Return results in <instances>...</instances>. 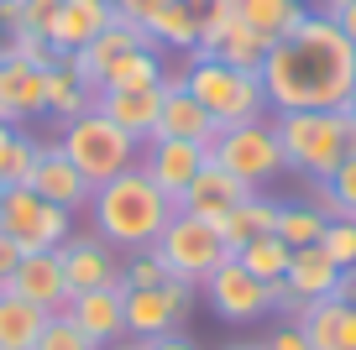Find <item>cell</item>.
I'll use <instances>...</instances> for the list:
<instances>
[{
    "mask_svg": "<svg viewBox=\"0 0 356 350\" xmlns=\"http://www.w3.org/2000/svg\"><path fill=\"white\" fill-rule=\"evenodd\" d=\"M262 94L267 115L283 110H341L356 89V42L325 11H309L283 42L262 58Z\"/></svg>",
    "mask_w": 356,
    "mask_h": 350,
    "instance_id": "1",
    "label": "cell"
},
{
    "mask_svg": "<svg viewBox=\"0 0 356 350\" xmlns=\"http://www.w3.org/2000/svg\"><path fill=\"white\" fill-rule=\"evenodd\" d=\"M173 209H178V204L142 173V167L115 173L111 183H95V194H89V219H95V235H100V241H111L121 256H126V251H147V246L163 235V225L173 219Z\"/></svg>",
    "mask_w": 356,
    "mask_h": 350,
    "instance_id": "2",
    "label": "cell"
},
{
    "mask_svg": "<svg viewBox=\"0 0 356 350\" xmlns=\"http://www.w3.org/2000/svg\"><path fill=\"white\" fill-rule=\"evenodd\" d=\"M273 131L283 147V167L304 173L309 183L330 178L346 162V115L341 110H283L273 115Z\"/></svg>",
    "mask_w": 356,
    "mask_h": 350,
    "instance_id": "3",
    "label": "cell"
},
{
    "mask_svg": "<svg viewBox=\"0 0 356 350\" xmlns=\"http://www.w3.org/2000/svg\"><path fill=\"white\" fill-rule=\"evenodd\" d=\"M184 89L215 115V126H241V121H262L267 115V94H262V74L231 68L210 53H189L184 58Z\"/></svg>",
    "mask_w": 356,
    "mask_h": 350,
    "instance_id": "4",
    "label": "cell"
},
{
    "mask_svg": "<svg viewBox=\"0 0 356 350\" xmlns=\"http://www.w3.org/2000/svg\"><path fill=\"white\" fill-rule=\"evenodd\" d=\"M58 147H63V157L89 178V183H111L115 173H131V167L142 162V142L126 136L115 121H105L100 110L68 121L63 136H58Z\"/></svg>",
    "mask_w": 356,
    "mask_h": 350,
    "instance_id": "5",
    "label": "cell"
},
{
    "mask_svg": "<svg viewBox=\"0 0 356 350\" xmlns=\"http://www.w3.org/2000/svg\"><path fill=\"white\" fill-rule=\"evenodd\" d=\"M152 251H157V262L168 267V277L194 283V288L231 256L225 241H220V225H210V219H200V215H184V209H173V219L163 225V235L152 241Z\"/></svg>",
    "mask_w": 356,
    "mask_h": 350,
    "instance_id": "6",
    "label": "cell"
},
{
    "mask_svg": "<svg viewBox=\"0 0 356 350\" xmlns=\"http://www.w3.org/2000/svg\"><path fill=\"white\" fill-rule=\"evenodd\" d=\"M210 162H220L225 173H236L246 188H257L262 194L267 183L278 173H289L283 167V147H278V131H273V121H241V126H220L210 142Z\"/></svg>",
    "mask_w": 356,
    "mask_h": 350,
    "instance_id": "7",
    "label": "cell"
},
{
    "mask_svg": "<svg viewBox=\"0 0 356 350\" xmlns=\"http://www.w3.org/2000/svg\"><path fill=\"white\" fill-rule=\"evenodd\" d=\"M200 288L163 277L157 288H126V340H157V335H178L189 324Z\"/></svg>",
    "mask_w": 356,
    "mask_h": 350,
    "instance_id": "8",
    "label": "cell"
},
{
    "mask_svg": "<svg viewBox=\"0 0 356 350\" xmlns=\"http://www.w3.org/2000/svg\"><path fill=\"white\" fill-rule=\"evenodd\" d=\"M0 230H6L22 251H58V246L74 235V215L58 209V204H47L37 188H6Z\"/></svg>",
    "mask_w": 356,
    "mask_h": 350,
    "instance_id": "9",
    "label": "cell"
},
{
    "mask_svg": "<svg viewBox=\"0 0 356 350\" xmlns=\"http://www.w3.org/2000/svg\"><path fill=\"white\" fill-rule=\"evenodd\" d=\"M204 303H210L215 319H225V324H257V319L273 314V283H262V277H252L236 256H225L220 267H215L210 277H204Z\"/></svg>",
    "mask_w": 356,
    "mask_h": 350,
    "instance_id": "10",
    "label": "cell"
},
{
    "mask_svg": "<svg viewBox=\"0 0 356 350\" xmlns=\"http://www.w3.org/2000/svg\"><path fill=\"white\" fill-rule=\"evenodd\" d=\"M204 162H210V147L178 142V136H152V142H142V162H136V167H142V173L178 204V194L194 183V173H200Z\"/></svg>",
    "mask_w": 356,
    "mask_h": 350,
    "instance_id": "11",
    "label": "cell"
},
{
    "mask_svg": "<svg viewBox=\"0 0 356 350\" xmlns=\"http://www.w3.org/2000/svg\"><path fill=\"white\" fill-rule=\"evenodd\" d=\"M58 262H63L68 298L121 283V251H115L111 241H100V235H68V241L58 246Z\"/></svg>",
    "mask_w": 356,
    "mask_h": 350,
    "instance_id": "12",
    "label": "cell"
},
{
    "mask_svg": "<svg viewBox=\"0 0 356 350\" xmlns=\"http://www.w3.org/2000/svg\"><path fill=\"white\" fill-rule=\"evenodd\" d=\"M257 188H246L236 173H225L220 162H204L200 173H194V183L178 194V209L184 215H200V219H210V225H220L231 209H241L246 199H252Z\"/></svg>",
    "mask_w": 356,
    "mask_h": 350,
    "instance_id": "13",
    "label": "cell"
},
{
    "mask_svg": "<svg viewBox=\"0 0 356 350\" xmlns=\"http://www.w3.org/2000/svg\"><path fill=\"white\" fill-rule=\"evenodd\" d=\"M79 329H84L95 345H121L126 340V283H111V288H95V293H74L63 308Z\"/></svg>",
    "mask_w": 356,
    "mask_h": 350,
    "instance_id": "14",
    "label": "cell"
},
{
    "mask_svg": "<svg viewBox=\"0 0 356 350\" xmlns=\"http://www.w3.org/2000/svg\"><path fill=\"white\" fill-rule=\"evenodd\" d=\"M0 293L26 298V303H37L42 314H63V308H68V283H63V262H58V251H26L22 262H16L11 283L0 288Z\"/></svg>",
    "mask_w": 356,
    "mask_h": 350,
    "instance_id": "15",
    "label": "cell"
},
{
    "mask_svg": "<svg viewBox=\"0 0 356 350\" xmlns=\"http://www.w3.org/2000/svg\"><path fill=\"white\" fill-rule=\"evenodd\" d=\"M37 115H47V74L22 58H0V121L32 126Z\"/></svg>",
    "mask_w": 356,
    "mask_h": 350,
    "instance_id": "16",
    "label": "cell"
},
{
    "mask_svg": "<svg viewBox=\"0 0 356 350\" xmlns=\"http://www.w3.org/2000/svg\"><path fill=\"white\" fill-rule=\"evenodd\" d=\"M111 22H115L111 0H63V6L53 11V22L42 26V37L58 47V58H68V53H79L84 42H95Z\"/></svg>",
    "mask_w": 356,
    "mask_h": 350,
    "instance_id": "17",
    "label": "cell"
},
{
    "mask_svg": "<svg viewBox=\"0 0 356 350\" xmlns=\"http://www.w3.org/2000/svg\"><path fill=\"white\" fill-rule=\"evenodd\" d=\"M95 110L105 121H115L126 136L136 142H152L157 136V115H163V89H100Z\"/></svg>",
    "mask_w": 356,
    "mask_h": 350,
    "instance_id": "18",
    "label": "cell"
},
{
    "mask_svg": "<svg viewBox=\"0 0 356 350\" xmlns=\"http://www.w3.org/2000/svg\"><path fill=\"white\" fill-rule=\"evenodd\" d=\"M131 22L142 26L147 37H152V47L200 53V22H194V11L184 6V0H142Z\"/></svg>",
    "mask_w": 356,
    "mask_h": 350,
    "instance_id": "19",
    "label": "cell"
},
{
    "mask_svg": "<svg viewBox=\"0 0 356 350\" xmlns=\"http://www.w3.org/2000/svg\"><path fill=\"white\" fill-rule=\"evenodd\" d=\"M32 188L47 199V204L68 209V215H74V209H89V194H95V183L63 157V147H42V162H37V173H32Z\"/></svg>",
    "mask_w": 356,
    "mask_h": 350,
    "instance_id": "20",
    "label": "cell"
},
{
    "mask_svg": "<svg viewBox=\"0 0 356 350\" xmlns=\"http://www.w3.org/2000/svg\"><path fill=\"white\" fill-rule=\"evenodd\" d=\"M215 115L200 105V99L189 94L184 84H173V89H163V115H157V136H178V142H200V147H210L215 142Z\"/></svg>",
    "mask_w": 356,
    "mask_h": 350,
    "instance_id": "21",
    "label": "cell"
},
{
    "mask_svg": "<svg viewBox=\"0 0 356 350\" xmlns=\"http://www.w3.org/2000/svg\"><path fill=\"white\" fill-rule=\"evenodd\" d=\"M299 324L314 350H356V308L341 298H314Z\"/></svg>",
    "mask_w": 356,
    "mask_h": 350,
    "instance_id": "22",
    "label": "cell"
},
{
    "mask_svg": "<svg viewBox=\"0 0 356 350\" xmlns=\"http://www.w3.org/2000/svg\"><path fill=\"white\" fill-rule=\"evenodd\" d=\"M283 283H289V293H299L304 303H314V298H335L341 267H335L330 256L320 251V246H299V251L289 256V272H283Z\"/></svg>",
    "mask_w": 356,
    "mask_h": 350,
    "instance_id": "23",
    "label": "cell"
},
{
    "mask_svg": "<svg viewBox=\"0 0 356 350\" xmlns=\"http://www.w3.org/2000/svg\"><path fill=\"white\" fill-rule=\"evenodd\" d=\"M267 37L257 32V26H246L241 16H231V22L220 26V32L210 37V42L200 47V53H210V58H220V63H231V68H246V74H257L262 68V58H267Z\"/></svg>",
    "mask_w": 356,
    "mask_h": 350,
    "instance_id": "24",
    "label": "cell"
},
{
    "mask_svg": "<svg viewBox=\"0 0 356 350\" xmlns=\"http://www.w3.org/2000/svg\"><path fill=\"white\" fill-rule=\"evenodd\" d=\"M278 204L283 199H267V194H252L241 209H231V215L220 219V241H225V251H241L252 235H278Z\"/></svg>",
    "mask_w": 356,
    "mask_h": 350,
    "instance_id": "25",
    "label": "cell"
},
{
    "mask_svg": "<svg viewBox=\"0 0 356 350\" xmlns=\"http://www.w3.org/2000/svg\"><path fill=\"white\" fill-rule=\"evenodd\" d=\"M163 74H168L163 47H131V53H121L100 74V89H157ZM100 89H95V94H100Z\"/></svg>",
    "mask_w": 356,
    "mask_h": 350,
    "instance_id": "26",
    "label": "cell"
},
{
    "mask_svg": "<svg viewBox=\"0 0 356 350\" xmlns=\"http://www.w3.org/2000/svg\"><path fill=\"white\" fill-rule=\"evenodd\" d=\"M236 16H241L246 26H257L267 42H283V37L309 16V0H241Z\"/></svg>",
    "mask_w": 356,
    "mask_h": 350,
    "instance_id": "27",
    "label": "cell"
},
{
    "mask_svg": "<svg viewBox=\"0 0 356 350\" xmlns=\"http://www.w3.org/2000/svg\"><path fill=\"white\" fill-rule=\"evenodd\" d=\"M89 110H95V84H84L68 63L47 68V115L68 126L79 115H89Z\"/></svg>",
    "mask_w": 356,
    "mask_h": 350,
    "instance_id": "28",
    "label": "cell"
},
{
    "mask_svg": "<svg viewBox=\"0 0 356 350\" xmlns=\"http://www.w3.org/2000/svg\"><path fill=\"white\" fill-rule=\"evenodd\" d=\"M42 324H47V314L37 303H26L16 293H0V350H32Z\"/></svg>",
    "mask_w": 356,
    "mask_h": 350,
    "instance_id": "29",
    "label": "cell"
},
{
    "mask_svg": "<svg viewBox=\"0 0 356 350\" xmlns=\"http://www.w3.org/2000/svg\"><path fill=\"white\" fill-rule=\"evenodd\" d=\"M314 209H325V219H356V157L346 152V162L330 178H320L309 194Z\"/></svg>",
    "mask_w": 356,
    "mask_h": 350,
    "instance_id": "30",
    "label": "cell"
},
{
    "mask_svg": "<svg viewBox=\"0 0 356 350\" xmlns=\"http://www.w3.org/2000/svg\"><path fill=\"white\" fill-rule=\"evenodd\" d=\"M37 162H42V142H37L26 126H16V131L6 136V147H0V183L6 188H32Z\"/></svg>",
    "mask_w": 356,
    "mask_h": 350,
    "instance_id": "31",
    "label": "cell"
},
{
    "mask_svg": "<svg viewBox=\"0 0 356 350\" xmlns=\"http://www.w3.org/2000/svg\"><path fill=\"white\" fill-rule=\"evenodd\" d=\"M325 235V209H314L309 199H283L278 204V241L283 246H320Z\"/></svg>",
    "mask_w": 356,
    "mask_h": 350,
    "instance_id": "32",
    "label": "cell"
},
{
    "mask_svg": "<svg viewBox=\"0 0 356 350\" xmlns=\"http://www.w3.org/2000/svg\"><path fill=\"white\" fill-rule=\"evenodd\" d=\"M289 256H293V246H283L278 235H252V241L236 251V262H241L252 277H262V283H283Z\"/></svg>",
    "mask_w": 356,
    "mask_h": 350,
    "instance_id": "33",
    "label": "cell"
},
{
    "mask_svg": "<svg viewBox=\"0 0 356 350\" xmlns=\"http://www.w3.org/2000/svg\"><path fill=\"white\" fill-rule=\"evenodd\" d=\"M32 350H100V345H95L68 314H47V324H42V335H37Z\"/></svg>",
    "mask_w": 356,
    "mask_h": 350,
    "instance_id": "34",
    "label": "cell"
},
{
    "mask_svg": "<svg viewBox=\"0 0 356 350\" xmlns=\"http://www.w3.org/2000/svg\"><path fill=\"white\" fill-rule=\"evenodd\" d=\"M320 251L330 256L341 272H351V267H356V219H325Z\"/></svg>",
    "mask_w": 356,
    "mask_h": 350,
    "instance_id": "35",
    "label": "cell"
},
{
    "mask_svg": "<svg viewBox=\"0 0 356 350\" xmlns=\"http://www.w3.org/2000/svg\"><path fill=\"white\" fill-rule=\"evenodd\" d=\"M168 277V267L157 262V251L147 246V251H126L121 256V283L126 288H157Z\"/></svg>",
    "mask_w": 356,
    "mask_h": 350,
    "instance_id": "36",
    "label": "cell"
},
{
    "mask_svg": "<svg viewBox=\"0 0 356 350\" xmlns=\"http://www.w3.org/2000/svg\"><path fill=\"white\" fill-rule=\"evenodd\" d=\"M257 345H262V350H314L299 319H278V329H273V335H262Z\"/></svg>",
    "mask_w": 356,
    "mask_h": 350,
    "instance_id": "37",
    "label": "cell"
},
{
    "mask_svg": "<svg viewBox=\"0 0 356 350\" xmlns=\"http://www.w3.org/2000/svg\"><path fill=\"white\" fill-rule=\"evenodd\" d=\"M58 6H63V0H16L11 16H16V26H32V32H42V26L53 22Z\"/></svg>",
    "mask_w": 356,
    "mask_h": 350,
    "instance_id": "38",
    "label": "cell"
},
{
    "mask_svg": "<svg viewBox=\"0 0 356 350\" xmlns=\"http://www.w3.org/2000/svg\"><path fill=\"white\" fill-rule=\"evenodd\" d=\"M136 345H142V350H204L200 340L184 335V329H178V335H157V340H136Z\"/></svg>",
    "mask_w": 356,
    "mask_h": 350,
    "instance_id": "39",
    "label": "cell"
},
{
    "mask_svg": "<svg viewBox=\"0 0 356 350\" xmlns=\"http://www.w3.org/2000/svg\"><path fill=\"white\" fill-rule=\"evenodd\" d=\"M22 256H26V251L11 241V235H6V230H0V288L11 283V272H16V262H22Z\"/></svg>",
    "mask_w": 356,
    "mask_h": 350,
    "instance_id": "40",
    "label": "cell"
},
{
    "mask_svg": "<svg viewBox=\"0 0 356 350\" xmlns=\"http://www.w3.org/2000/svg\"><path fill=\"white\" fill-rule=\"evenodd\" d=\"M325 16H330V22L346 32V42H356V0H341V6H330Z\"/></svg>",
    "mask_w": 356,
    "mask_h": 350,
    "instance_id": "41",
    "label": "cell"
},
{
    "mask_svg": "<svg viewBox=\"0 0 356 350\" xmlns=\"http://www.w3.org/2000/svg\"><path fill=\"white\" fill-rule=\"evenodd\" d=\"M335 298L356 308V267H351V272H341V283H335Z\"/></svg>",
    "mask_w": 356,
    "mask_h": 350,
    "instance_id": "42",
    "label": "cell"
},
{
    "mask_svg": "<svg viewBox=\"0 0 356 350\" xmlns=\"http://www.w3.org/2000/svg\"><path fill=\"white\" fill-rule=\"evenodd\" d=\"M115 6V16H136V6H142V0H111Z\"/></svg>",
    "mask_w": 356,
    "mask_h": 350,
    "instance_id": "43",
    "label": "cell"
},
{
    "mask_svg": "<svg viewBox=\"0 0 356 350\" xmlns=\"http://www.w3.org/2000/svg\"><path fill=\"white\" fill-rule=\"evenodd\" d=\"M341 115H346V121L356 126V89H351V99H346V105H341Z\"/></svg>",
    "mask_w": 356,
    "mask_h": 350,
    "instance_id": "44",
    "label": "cell"
},
{
    "mask_svg": "<svg viewBox=\"0 0 356 350\" xmlns=\"http://www.w3.org/2000/svg\"><path fill=\"white\" fill-rule=\"evenodd\" d=\"M225 350H262L257 340H236V345H225Z\"/></svg>",
    "mask_w": 356,
    "mask_h": 350,
    "instance_id": "45",
    "label": "cell"
},
{
    "mask_svg": "<svg viewBox=\"0 0 356 350\" xmlns=\"http://www.w3.org/2000/svg\"><path fill=\"white\" fill-rule=\"evenodd\" d=\"M105 350H142L136 340H121V345H105Z\"/></svg>",
    "mask_w": 356,
    "mask_h": 350,
    "instance_id": "46",
    "label": "cell"
},
{
    "mask_svg": "<svg viewBox=\"0 0 356 350\" xmlns=\"http://www.w3.org/2000/svg\"><path fill=\"white\" fill-rule=\"evenodd\" d=\"M330 6H341V0H320V11H330Z\"/></svg>",
    "mask_w": 356,
    "mask_h": 350,
    "instance_id": "47",
    "label": "cell"
},
{
    "mask_svg": "<svg viewBox=\"0 0 356 350\" xmlns=\"http://www.w3.org/2000/svg\"><path fill=\"white\" fill-rule=\"evenodd\" d=\"M225 6H231V11H236V6H241V0H225Z\"/></svg>",
    "mask_w": 356,
    "mask_h": 350,
    "instance_id": "48",
    "label": "cell"
},
{
    "mask_svg": "<svg viewBox=\"0 0 356 350\" xmlns=\"http://www.w3.org/2000/svg\"><path fill=\"white\" fill-rule=\"evenodd\" d=\"M0 204H6V183H0Z\"/></svg>",
    "mask_w": 356,
    "mask_h": 350,
    "instance_id": "49",
    "label": "cell"
},
{
    "mask_svg": "<svg viewBox=\"0 0 356 350\" xmlns=\"http://www.w3.org/2000/svg\"><path fill=\"white\" fill-rule=\"evenodd\" d=\"M0 6H16V0H0Z\"/></svg>",
    "mask_w": 356,
    "mask_h": 350,
    "instance_id": "50",
    "label": "cell"
}]
</instances>
